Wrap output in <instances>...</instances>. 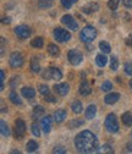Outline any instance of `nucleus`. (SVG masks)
Listing matches in <instances>:
<instances>
[{
  "label": "nucleus",
  "instance_id": "1",
  "mask_svg": "<svg viewBox=\"0 0 132 154\" xmlns=\"http://www.w3.org/2000/svg\"><path fill=\"white\" fill-rule=\"evenodd\" d=\"M75 146L81 153H93L98 150V138L91 131H82L75 138Z\"/></svg>",
  "mask_w": 132,
  "mask_h": 154
},
{
  "label": "nucleus",
  "instance_id": "2",
  "mask_svg": "<svg viewBox=\"0 0 132 154\" xmlns=\"http://www.w3.org/2000/svg\"><path fill=\"white\" fill-rule=\"evenodd\" d=\"M80 37L83 43H91L92 41H94V38L97 37V31L92 26H87L81 31Z\"/></svg>",
  "mask_w": 132,
  "mask_h": 154
},
{
  "label": "nucleus",
  "instance_id": "3",
  "mask_svg": "<svg viewBox=\"0 0 132 154\" xmlns=\"http://www.w3.org/2000/svg\"><path fill=\"white\" fill-rule=\"evenodd\" d=\"M105 128L110 133H116L119 131V122L115 114H109L105 119Z\"/></svg>",
  "mask_w": 132,
  "mask_h": 154
},
{
  "label": "nucleus",
  "instance_id": "4",
  "mask_svg": "<svg viewBox=\"0 0 132 154\" xmlns=\"http://www.w3.org/2000/svg\"><path fill=\"white\" fill-rule=\"evenodd\" d=\"M42 77L45 79V80H61L63 73H61V71L59 69L49 67V69H45L42 72Z\"/></svg>",
  "mask_w": 132,
  "mask_h": 154
},
{
  "label": "nucleus",
  "instance_id": "5",
  "mask_svg": "<svg viewBox=\"0 0 132 154\" xmlns=\"http://www.w3.org/2000/svg\"><path fill=\"white\" fill-rule=\"evenodd\" d=\"M54 37H55V39L58 41V42L64 43V42L70 41L71 34H70L67 31L63 29V28H55V31H54Z\"/></svg>",
  "mask_w": 132,
  "mask_h": 154
},
{
  "label": "nucleus",
  "instance_id": "6",
  "mask_svg": "<svg viewBox=\"0 0 132 154\" xmlns=\"http://www.w3.org/2000/svg\"><path fill=\"white\" fill-rule=\"evenodd\" d=\"M25 133H26V124L21 119L16 120V122H15V137L21 140L25 136Z\"/></svg>",
  "mask_w": 132,
  "mask_h": 154
},
{
  "label": "nucleus",
  "instance_id": "7",
  "mask_svg": "<svg viewBox=\"0 0 132 154\" xmlns=\"http://www.w3.org/2000/svg\"><path fill=\"white\" fill-rule=\"evenodd\" d=\"M67 57H69L70 63H71L72 65H75V66H76V65H80L81 61H82V54H81V51H78L77 49H72V50H70Z\"/></svg>",
  "mask_w": 132,
  "mask_h": 154
},
{
  "label": "nucleus",
  "instance_id": "8",
  "mask_svg": "<svg viewBox=\"0 0 132 154\" xmlns=\"http://www.w3.org/2000/svg\"><path fill=\"white\" fill-rule=\"evenodd\" d=\"M10 65L12 66V67H15V69H17V67H21L22 65H23V56L20 54V53H17V51H15V53H12L11 55H10Z\"/></svg>",
  "mask_w": 132,
  "mask_h": 154
},
{
  "label": "nucleus",
  "instance_id": "9",
  "mask_svg": "<svg viewBox=\"0 0 132 154\" xmlns=\"http://www.w3.org/2000/svg\"><path fill=\"white\" fill-rule=\"evenodd\" d=\"M15 33L18 38H21V39H26L31 35V28L28 26H25V25H21V26H17L15 28Z\"/></svg>",
  "mask_w": 132,
  "mask_h": 154
},
{
  "label": "nucleus",
  "instance_id": "10",
  "mask_svg": "<svg viewBox=\"0 0 132 154\" xmlns=\"http://www.w3.org/2000/svg\"><path fill=\"white\" fill-rule=\"evenodd\" d=\"M61 22H63L65 26H67L70 29H72V31H77V29H78L77 22L73 20V17H72L71 15H65V16H63V17H61Z\"/></svg>",
  "mask_w": 132,
  "mask_h": 154
},
{
  "label": "nucleus",
  "instance_id": "11",
  "mask_svg": "<svg viewBox=\"0 0 132 154\" xmlns=\"http://www.w3.org/2000/svg\"><path fill=\"white\" fill-rule=\"evenodd\" d=\"M51 124H53V119H51V116H49V115H47L45 118L42 119L41 125H42V128H43L44 133H49V132H50V130H51Z\"/></svg>",
  "mask_w": 132,
  "mask_h": 154
},
{
  "label": "nucleus",
  "instance_id": "12",
  "mask_svg": "<svg viewBox=\"0 0 132 154\" xmlns=\"http://www.w3.org/2000/svg\"><path fill=\"white\" fill-rule=\"evenodd\" d=\"M54 89L55 92L60 94V95H66L70 91V86L67 83H59V85H55L54 86Z\"/></svg>",
  "mask_w": 132,
  "mask_h": 154
},
{
  "label": "nucleus",
  "instance_id": "13",
  "mask_svg": "<svg viewBox=\"0 0 132 154\" xmlns=\"http://www.w3.org/2000/svg\"><path fill=\"white\" fill-rule=\"evenodd\" d=\"M99 10V5L98 4H94V3H89L87 5H84L82 8V11L84 14H92V12H96Z\"/></svg>",
  "mask_w": 132,
  "mask_h": 154
},
{
  "label": "nucleus",
  "instance_id": "14",
  "mask_svg": "<svg viewBox=\"0 0 132 154\" xmlns=\"http://www.w3.org/2000/svg\"><path fill=\"white\" fill-rule=\"evenodd\" d=\"M119 98H120V94L119 93H110V94L105 95L104 100H105L106 104H114V103H116L119 100Z\"/></svg>",
  "mask_w": 132,
  "mask_h": 154
},
{
  "label": "nucleus",
  "instance_id": "15",
  "mask_svg": "<svg viewBox=\"0 0 132 154\" xmlns=\"http://www.w3.org/2000/svg\"><path fill=\"white\" fill-rule=\"evenodd\" d=\"M65 118H66V111L63 109H59L54 112V120L56 122H63L65 120Z\"/></svg>",
  "mask_w": 132,
  "mask_h": 154
},
{
  "label": "nucleus",
  "instance_id": "16",
  "mask_svg": "<svg viewBox=\"0 0 132 154\" xmlns=\"http://www.w3.org/2000/svg\"><path fill=\"white\" fill-rule=\"evenodd\" d=\"M91 92H92V89H91L89 83H88L87 81H82V83H81V86H80V93H81L82 95H88Z\"/></svg>",
  "mask_w": 132,
  "mask_h": 154
},
{
  "label": "nucleus",
  "instance_id": "17",
  "mask_svg": "<svg viewBox=\"0 0 132 154\" xmlns=\"http://www.w3.org/2000/svg\"><path fill=\"white\" fill-rule=\"evenodd\" d=\"M96 114H97L96 105H89L87 108V110H86V118L89 119V120H92V119H94V116H96Z\"/></svg>",
  "mask_w": 132,
  "mask_h": 154
},
{
  "label": "nucleus",
  "instance_id": "18",
  "mask_svg": "<svg viewBox=\"0 0 132 154\" xmlns=\"http://www.w3.org/2000/svg\"><path fill=\"white\" fill-rule=\"evenodd\" d=\"M21 92H22V95H23V97H26L27 99H31V98H33L35 95L34 89L31 88V87H25V88H22Z\"/></svg>",
  "mask_w": 132,
  "mask_h": 154
},
{
  "label": "nucleus",
  "instance_id": "19",
  "mask_svg": "<svg viewBox=\"0 0 132 154\" xmlns=\"http://www.w3.org/2000/svg\"><path fill=\"white\" fill-rule=\"evenodd\" d=\"M121 120H122V122H124L126 126H132V114H131L130 111L124 112L122 116H121Z\"/></svg>",
  "mask_w": 132,
  "mask_h": 154
},
{
  "label": "nucleus",
  "instance_id": "20",
  "mask_svg": "<svg viewBox=\"0 0 132 154\" xmlns=\"http://www.w3.org/2000/svg\"><path fill=\"white\" fill-rule=\"evenodd\" d=\"M0 131H2V134L4 137H8L10 136V130H9V126L6 125V122L4 120L0 121Z\"/></svg>",
  "mask_w": 132,
  "mask_h": 154
},
{
  "label": "nucleus",
  "instance_id": "21",
  "mask_svg": "<svg viewBox=\"0 0 132 154\" xmlns=\"http://www.w3.org/2000/svg\"><path fill=\"white\" fill-rule=\"evenodd\" d=\"M106 61H108V59L105 57V55H103V54L97 55V57H96V63H97V65H98L99 67H104V66L106 65Z\"/></svg>",
  "mask_w": 132,
  "mask_h": 154
},
{
  "label": "nucleus",
  "instance_id": "22",
  "mask_svg": "<svg viewBox=\"0 0 132 154\" xmlns=\"http://www.w3.org/2000/svg\"><path fill=\"white\" fill-rule=\"evenodd\" d=\"M43 114H44V108L38 105V106H35L33 109V118L34 119H39L41 116H43Z\"/></svg>",
  "mask_w": 132,
  "mask_h": 154
},
{
  "label": "nucleus",
  "instance_id": "23",
  "mask_svg": "<svg viewBox=\"0 0 132 154\" xmlns=\"http://www.w3.org/2000/svg\"><path fill=\"white\" fill-rule=\"evenodd\" d=\"M31 70L33 71V72H39L41 71V66H39V63H38V60L35 59V57H33V59L31 60Z\"/></svg>",
  "mask_w": 132,
  "mask_h": 154
},
{
  "label": "nucleus",
  "instance_id": "24",
  "mask_svg": "<svg viewBox=\"0 0 132 154\" xmlns=\"http://www.w3.org/2000/svg\"><path fill=\"white\" fill-rule=\"evenodd\" d=\"M48 53L51 56H58L59 55V48L56 47L55 44H49L48 45Z\"/></svg>",
  "mask_w": 132,
  "mask_h": 154
},
{
  "label": "nucleus",
  "instance_id": "25",
  "mask_svg": "<svg viewBox=\"0 0 132 154\" xmlns=\"http://www.w3.org/2000/svg\"><path fill=\"white\" fill-rule=\"evenodd\" d=\"M43 38H41V37H37V38H34V39L31 42V45L32 47H34V48H42L43 47Z\"/></svg>",
  "mask_w": 132,
  "mask_h": 154
},
{
  "label": "nucleus",
  "instance_id": "26",
  "mask_svg": "<svg viewBox=\"0 0 132 154\" xmlns=\"http://www.w3.org/2000/svg\"><path fill=\"white\" fill-rule=\"evenodd\" d=\"M71 108H72V111H73V112H76V114H80V112L82 111V109H83V108H82V104H81L80 102H77V100L72 103Z\"/></svg>",
  "mask_w": 132,
  "mask_h": 154
},
{
  "label": "nucleus",
  "instance_id": "27",
  "mask_svg": "<svg viewBox=\"0 0 132 154\" xmlns=\"http://www.w3.org/2000/svg\"><path fill=\"white\" fill-rule=\"evenodd\" d=\"M10 99H11V102L14 103V104H16V105H20L22 102H21V99H20V97L16 94V92H11L10 93Z\"/></svg>",
  "mask_w": 132,
  "mask_h": 154
},
{
  "label": "nucleus",
  "instance_id": "28",
  "mask_svg": "<svg viewBox=\"0 0 132 154\" xmlns=\"http://www.w3.org/2000/svg\"><path fill=\"white\" fill-rule=\"evenodd\" d=\"M99 48H100V50H102L104 54H108V53L111 51V48H110V45H109L106 42H100V43H99Z\"/></svg>",
  "mask_w": 132,
  "mask_h": 154
},
{
  "label": "nucleus",
  "instance_id": "29",
  "mask_svg": "<svg viewBox=\"0 0 132 154\" xmlns=\"http://www.w3.org/2000/svg\"><path fill=\"white\" fill-rule=\"evenodd\" d=\"M112 152H114V150H112V148H111L109 144H104L103 147H100V148L97 150V153H109V154H111Z\"/></svg>",
  "mask_w": 132,
  "mask_h": 154
},
{
  "label": "nucleus",
  "instance_id": "30",
  "mask_svg": "<svg viewBox=\"0 0 132 154\" xmlns=\"http://www.w3.org/2000/svg\"><path fill=\"white\" fill-rule=\"evenodd\" d=\"M119 67V61H118V57L116 56H111V64H110V69L112 71H116Z\"/></svg>",
  "mask_w": 132,
  "mask_h": 154
},
{
  "label": "nucleus",
  "instance_id": "31",
  "mask_svg": "<svg viewBox=\"0 0 132 154\" xmlns=\"http://www.w3.org/2000/svg\"><path fill=\"white\" fill-rule=\"evenodd\" d=\"M37 148H38V143L35 141H29L27 143V150L28 152H34V150H37Z\"/></svg>",
  "mask_w": 132,
  "mask_h": 154
},
{
  "label": "nucleus",
  "instance_id": "32",
  "mask_svg": "<svg viewBox=\"0 0 132 154\" xmlns=\"http://www.w3.org/2000/svg\"><path fill=\"white\" fill-rule=\"evenodd\" d=\"M83 124H84L83 120H73V121H71V122L69 124V127H70V128H77L78 126H82Z\"/></svg>",
  "mask_w": 132,
  "mask_h": 154
},
{
  "label": "nucleus",
  "instance_id": "33",
  "mask_svg": "<svg viewBox=\"0 0 132 154\" xmlns=\"http://www.w3.org/2000/svg\"><path fill=\"white\" fill-rule=\"evenodd\" d=\"M76 3H77V0H61L63 6L66 8V9H70L73 4H76Z\"/></svg>",
  "mask_w": 132,
  "mask_h": 154
},
{
  "label": "nucleus",
  "instance_id": "34",
  "mask_svg": "<svg viewBox=\"0 0 132 154\" xmlns=\"http://www.w3.org/2000/svg\"><path fill=\"white\" fill-rule=\"evenodd\" d=\"M32 133L34 134L35 137H39L41 136V131H39V126L37 125L35 122L32 124Z\"/></svg>",
  "mask_w": 132,
  "mask_h": 154
},
{
  "label": "nucleus",
  "instance_id": "35",
  "mask_svg": "<svg viewBox=\"0 0 132 154\" xmlns=\"http://www.w3.org/2000/svg\"><path fill=\"white\" fill-rule=\"evenodd\" d=\"M108 6H109L111 10H116L118 6H119V0H109Z\"/></svg>",
  "mask_w": 132,
  "mask_h": 154
},
{
  "label": "nucleus",
  "instance_id": "36",
  "mask_svg": "<svg viewBox=\"0 0 132 154\" xmlns=\"http://www.w3.org/2000/svg\"><path fill=\"white\" fill-rule=\"evenodd\" d=\"M110 89H112V85H111V82L105 81V82L102 85V91H104V92H109Z\"/></svg>",
  "mask_w": 132,
  "mask_h": 154
},
{
  "label": "nucleus",
  "instance_id": "37",
  "mask_svg": "<svg viewBox=\"0 0 132 154\" xmlns=\"http://www.w3.org/2000/svg\"><path fill=\"white\" fill-rule=\"evenodd\" d=\"M38 88H39V93H41V94H43V95H48V94H49V88H48V86L41 85Z\"/></svg>",
  "mask_w": 132,
  "mask_h": 154
},
{
  "label": "nucleus",
  "instance_id": "38",
  "mask_svg": "<svg viewBox=\"0 0 132 154\" xmlns=\"http://www.w3.org/2000/svg\"><path fill=\"white\" fill-rule=\"evenodd\" d=\"M125 72L127 75H131L132 76V63H126L125 64Z\"/></svg>",
  "mask_w": 132,
  "mask_h": 154
},
{
  "label": "nucleus",
  "instance_id": "39",
  "mask_svg": "<svg viewBox=\"0 0 132 154\" xmlns=\"http://www.w3.org/2000/svg\"><path fill=\"white\" fill-rule=\"evenodd\" d=\"M51 0H41L39 2V6L41 8H49L50 5H51Z\"/></svg>",
  "mask_w": 132,
  "mask_h": 154
},
{
  "label": "nucleus",
  "instance_id": "40",
  "mask_svg": "<svg viewBox=\"0 0 132 154\" xmlns=\"http://www.w3.org/2000/svg\"><path fill=\"white\" fill-rule=\"evenodd\" d=\"M53 153H66V149L64 147H55L53 149Z\"/></svg>",
  "mask_w": 132,
  "mask_h": 154
},
{
  "label": "nucleus",
  "instance_id": "41",
  "mask_svg": "<svg viewBox=\"0 0 132 154\" xmlns=\"http://www.w3.org/2000/svg\"><path fill=\"white\" fill-rule=\"evenodd\" d=\"M17 85H18V77H14L10 82V86H11V88H15Z\"/></svg>",
  "mask_w": 132,
  "mask_h": 154
},
{
  "label": "nucleus",
  "instance_id": "42",
  "mask_svg": "<svg viewBox=\"0 0 132 154\" xmlns=\"http://www.w3.org/2000/svg\"><path fill=\"white\" fill-rule=\"evenodd\" d=\"M44 97H45V100L49 102V103H55L56 102V99L54 97H51V95H49V94L48 95H44Z\"/></svg>",
  "mask_w": 132,
  "mask_h": 154
},
{
  "label": "nucleus",
  "instance_id": "43",
  "mask_svg": "<svg viewBox=\"0 0 132 154\" xmlns=\"http://www.w3.org/2000/svg\"><path fill=\"white\" fill-rule=\"evenodd\" d=\"M122 3L126 8H132V0H122Z\"/></svg>",
  "mask_w": 132,
  "mask_h": 154
},
{
  "label": "nucleus",
  "instance_id": "44",
  "mask_svg": "<svg viewBox=\"0 0 132 154\" xmlns=\"http://www.w3.org/2000/svg\"><path fill=\"white\" fill-rule=\"evenodd\" d=\"M4 80H5V75H4V71L2 70L0 71V81H2V83L4 82Z\"/></svg>",
  "mask_w": 132,
  "mask_h": 154
},
{
  "label": "nucleus",
  "instance_id": "45",
  "mask_svg": "<svg viewBox=\"0 0 132 154\" xmlns=\"http://www.w3.org/2000/svg\"><path fill=\"white\" fill-rule=\"evenodd\" d=\"M11 22V18L10 17H4L3 18V23H10Z\"/></svg>",
  "mask_w": 132,
  "mask_h": 154
},
{
  "label": "nucleus",
  "instance_id": "46",
  "mask_svg": "<svg viewBox=\"0 0 132 154\" xmlns=\"http://www.w3.org/2000/svg\"><path fill=\"white\" fill-rule=\"evenodd\" d=\"M8 110V108H5V105H4V102H2V111L3 112H5Z\"/></svg>",
  "mask_w": 132,
  "mask_h": 154
},
{
  "label": "nucleus",
  "instance_id": "47",
  "mask_svg": "<svg viewBox=\"0 0 132 154\" xmlns=\"http://www.w3.org/2000/svg\"><path fill=\"white\" fill-rule=\"evenodd\" d=\"M126 147H127V149H128L130 152H132V142H130V143H127V146H126Z\"/></svg>",
  "mask_w": 132,
  "mask_h": 154
},
{
  "label": "nucleus",
  "instance_id": "48",
  "mask_svg": "<svg viewBox=\"0 0 132 154\" xmlns=\"http://www.w3.org/2000/svg\"><path fill=\"white\" fill-rule=\"evenodd\" d=\"M126 44H128V45H132V39H130V38H128V39L126 41Z\"/></svg>",
  "mask_w": 132,
  "mask_h": 154
},
{
  "label": "nucleus",
  "instance_id": "49",
  "mask_svg": "<svg viewBox=\"0 0 132 154\" xmlns=\"http://www.w3.org/2000/svg\"><path fill=\"white\" fill-rule=\"evenodd\" d=\"M130 86H131V87H132V80H131V81H130Z\"/></svg>",
  "mask_w": 132,
  "mask_h": 154
}]
</instances>
